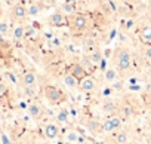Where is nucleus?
<instances>
[{"mask_svg": "<svg viewBox=\"0 0 151 144\" xmlns=\"http://www.w3.org/2000/svg\"><path fill=\"white\" fill-rule=\"evenodd\" d=\"M88 129H89L92 134L102 132V123H99L98 120H91V122L88 123Z\"/></svg>", "mask_w": 151, "mask_h": 144, "instance_id": "nucleus-18", "label": "nucleus"}, {"mask_svg": "<svg viewBox=\"0 0 151 144\" xmlns=\"http://www.w3.org/2000/svg\"><path fill=\"white\" fill-rule=\"evenodd\" d=\"M36 83H37V77L34 71H25L22 75V85L25 88H34Z\"/></svg>", "mask_w": 151, "mask_h": 144, "instance_id": "nucleus-7", "label": "nucleus"}, {"mask_svg": "<svg viewBox=\"0 0 151 144\" xmlns=\"http://www.w3.org/2000/svg\"><path fill=\"white\" fill-rule=\"evenodd\" d=\"M117 76H119V73H117V68H116V67H110V68H107V70H105V73H104V79H105V82H110V83H113L114 80H117Z\"/></svg>", "mask_w": 151, "mask_h": 144, "instance_id": "nucleus-11", "label": "nucleus"}, {"mask_svg": "<svg viewBox=\"0 0 151 144\" xmlns=\"http://www.w3.org/2000/svg\"><path fill=\"white\" fill-rule=\"evenodd\" d=\"M111 88H113V89H119V91H120V89L123 88V82H120V80H119V82H117V80H114V82L111 83Z\"/></svg>", "mask_w": 151, "mask_h": 144, "instance_id": "nucleus-27", "label": "nucleus"}, {"mask_svg": "<svg viewBox=\"0 0 151 144\" xmlns=\"http://www.w3.org/2000/svg\"><path fill=\"white\" fill-rule=\"evenodd\" d=\"M132 116H133V109H132L130 106H123V107H122V117L129 119V117H132Z\"/></svg>", "mask_w": 151, "mask_h": 144, "instance_id": "nucleus-21", "label": "nucleus"}, {"mask_svg": "<svg viewBox=\"0 0 151 144\" xmlns=\"http://www.w3.org/2000/svg\"><path fill=\"white\" fill-rule=\"evenodd\" d=\"M43 134H45V137L47 140H55L59 135V128L55 123H47L45 126V129H43Z\"/></svg>", "mask_w": 151, "mask_h": 144, "instance_id": "nucleus-8", "label": "nucleus"}, {"mask_svg": "<svg viewBox=\"0 0 151 144\" xmlns=\"http://www.w3.org/2000/svg\"><path fill=\"white\" fill-rule=\"evenodd\" d=\"M61 12H62V14H67V15H73V14H76L74 3L70 2V0H65V2H62V5H61Z\"/></svg>", "mask_w": 151, "mask_h": 144, "instance_id": "nucleus-13", "label": "nucleus"}, {"mask_svg": "<svg viewBox=\"0 0 151 144\" xmlns=\"http://www.w3.org/2000/svg\"><path fill=\"white\" fill-rule=\"evenodd\" d=\"M139 36L141 39L145 42V43H150L151 45V25H144L139 31Z\"/></svg>", "mask_w": 151, "mask_h": 144, "instance_id": "nucleus-16", "label": "nucleus"}, {"mask_svg": "<svg viewBox=\"0 0 151 144\" xmlns=\"http://www.w3.org/2000/svg\"><path fill=\"white\" fill-rule=\"evenodd\" d=\"M52 43H53L55 46H61V40H59V39H56V37H55V39H52Z\"/></svg>", "mask_w": 151, "mask_h": 144, "instance_id": "nucleus-29", "label": "nucleus"}, {"mask_svg": "<svg viewBox=\"0 0 151 144\" xmlns=\"http://www.w3.org/2000/svg\"><path fill=\"white\" fill-rule=\"evenodd\" d=\"M27 9H28V17H37V15H40V12H42V6H40L37 2L28 3Z\"/></svg>", "mask_w": 151, "mask_h": 144, "instance_id": "nucleus-14", "label": "nucleus"}, {"mask_svg": "<svg viewBox=\"0 0 151 144\" xmlns=\"http://www.w3.org/2000/svg\"><path fill=\"white\" fill-rule=\"evenodd\" d=\"M116 110H117V104L114 101H111V100H108V101H105L102 104V111L107 113V114H113Z\"/></svg>", "mask_w": 151, "mask_h": 144, "instance_id": "nucleus-17", "label": "nucleus"}, {"mask_svg": "<svg viewBox=\"0 0 151 144\" xmlns=\"http://www.w3.org/2000/svg\"><path fill=\"white\" fill-rule=\"evenodd\" d=\"M70 24H71V28L76 30V31H86L88 27H89V21H88V17L83 15V14H73L70 17Z\"/></svg>", "mask_w": 151, "mask_h": 144, "instance_id": "nucleus-3", "label": "nucleus"}, {"mask_svg": "<svg viewBox=\"0 0 151 144\" xmlns=\"http://www.w3.org/2000/svg\"><path fill=\"white\" fill-rule=\"evenodd\" d=\"M114 128H113V123H111V119L108 117L104 123H102V132H113Z\"/></svg>", "mask_w": 151, "mask_h": 144, "instance_id": "nucleus-24", "label": "nucleus"}, {"mask_svg": "<svg viewBox=\"0 0 151 144\" xmlns=\"http://www.w3.org/2000/svg\"><path fill=\"white\" fill-rule=\"evenodd\" d=\"M9 33V24L6 21H0V36H6Z\"/></svg>", "mask_w": 151, "mask_h": 144, "instance_id": "nucleus-25", "label": "nucleus"}, {"mask_svg": "<svg viewBox=\"0 0 151 144\" xmlns=\"http://www.w3.org/2000/svg\"><path fill=\"white\" fill-rule=\"evenodd\" d=\"M0 17H2V8H0Z\"/></svg>", "mask_w": 151, "mask_h": 144, "instance_id": "nucleus-32", "label": "nucleus"}, {"mask_svg": "<svg viewBox=\"0 0 151 144\" xmlns=\"http://www.w3.org/2000/svg\"><path fill=\"white\" fill-rule=\"evenodd\" d=\"M110 119H111V123H113L114 131H117V129L122 128V117L120 116H111Z\"/></svg>", "mask_w": 151, "mask_h": 144, "instance_id": "nucleus-23", "label": "nucleus"}, {"mask_svg": "<svg viewBox=\"0 0 151 144\" xmlns=\"http://www.w3.org/2000/svg\"><path fill=\"white\" fill-rule=\"evenodd\" d=\"M70 73H71L74 77H77L79 80H82V79H85V77L88 76L86 68H85L82 64H79V62H76V64H73V65L70 67Z\"/></svg>", "mask_w": 151, "mask_h": 144, "instance_id": "nucleus-6", "label": "nucleus"}, {"mask_svg": "<svg viewBox=\"0 0 151 144\" xmlns=\"http://www.w3.org/2000/svg\"><path fill=\"white\" fill-rule=\"evenodd\" d=\"M11 15L17 21H24L28 17V9L24 3H15L11 9Z\"/></svg>", "mask_w": 151, "mask_h": 144, "instance_id": "nucleus-4", "label": "nucleus"}, {"mask_svg": "<svg viewBox=\"0 0 151 144\" xmlns=\"http://www.w3.org/2000/svg\"><path fill=\"white\" fill-rule=\"evenodd\" d=\"M91 61H92L93 64H98V62H101V61H102V58H101V54H99L98 51H96L95 54H92V55H91Z\"/></svg>", "mask_w": 151, "mask_h": 144, "instance_id": "nucleus-26", "label": "nucleus"}, {"mask_svg": "<svg viewBox=\"0 0 151 144\" xmlns=\"http://www.w3.org/2000/svg\"><path fill=\"white\" fill-rule=\"evenodd\" d=\"M65 140H67L68 143H79V141H80V137H79L77 131L70 129V131L65 134Z\"/></svg>", "mask_w": 151, "mask_h": 144, "instance_id": "nucleus-20", "label": "nucleus"}, {"mask_svg": "<svg viewBox=\"0 0 151 144\" xmlns=\"http://www.w3.org/2000/svg\"><path fill=\"white\" fill-rule=\"evenodd\" d=\"M114 140H116L117 144H127V143H129V135H127L124 131H119V132L116 134Z\"/></svg>", "mask_w": 151, "mask_h": 144, "instance_id": "nucleus-19", "label": "nucleus"}, {"mask_svg": "<svg viewBox=\"0 0 151 144\" xmlns=\"http://www.w3.org/2000/svg\"><path fill=\"white\" fill-rule=\"evenodd\" d=\"M12 37H14V40H22L25 37V27L24 25H15L14 31H12Z\"/></svg>", "mask_w": 151, "mask_h": 144, "instance_id": "nucleus-15", "label": "nucleus"}, {"mask_svg": "<svg viewBox=\"0 0 151 144\" xmlns=\"http://www.w3.org/2000/svg\"><path fill=\"white\" fill-rule=\"evenodd\" d=\"M43 92H45L46 100H47L49 103H52V104H59V103H62V101L65 100L64 92H62L59 88L53 86V85H47V86H45Z\"/></svg>", "mask_w": 151, "mask_h": 144, "instance_id": "nucleus-2", "label": "nucleus"}, {"mask_svg": "<svg viewBox=\"0 0 151 144\" xmlns=\"http://www.w3.org/2000/svg\"><path fill=\"white\" fill-rule=\"evenodd\" d=\"M79 88H80V91H83V92H92V91H95V88H96V80H95L92 76H86L85 79L80 80Z\"/></svg>", "mask_w": 151, "mask_h": 144, "instance_id": "nucleus-5", "label": "nucleus"}, {"mask_svg": "<svg viewBox=\"0 0 151 144\" xmlns=\"http://www.w3.org/2000/svg\"><path fill=\"white\" fill-rule=\"evenodd\" d=\"M47 21H49V24L52 27H61V25L65 24V17H64L62 12H55V14H50L49 15V20Z\"/></svg>", "mask_w": 151, "mask_h": 144, "instance_id": "nucleus-9", "label": "nucleus"}, {"mask_svg": "<svg viewBox=\"0 0 151 144\" xmlns=\"http://www.w3.org/2000/svg\"><path fill=\"white\" fill-rule=\"evenodd\" d=\"M126 24H127V25H126V28H132V27H133V22H132V21H127Z\"/></svg>", "mask_w": 151, "mask_h": 144, "instance_id": "nucleus-30", "label": "nucleus"}, {"mask_svg": "<svg viewBox=\"0 0 151 144\" xmlns=\"http://www.w3.org/2000/svg\"><path fill=\"white\" fill-rule=\"evenodd\" d=\"M56 2H61L62 3V2H65V0H56Z\"/></svg>", "mask_w": 151, "mask_h": 144, "instance_id": "nucleus-31", "label": "nucleus"}, {"mask_svg": "<svg viewBox=\"0 0 151 144\" xmlns=\"http://www.w3.org/2000/svg\"><path fill=\"white\" fill-rule=\"evenodd\" d=\"M114 67L117 71H127L132 67V54L127 48H117L114 51Z\"/></svg>", "mask_w": 151, "mask_h": 144, "instance_id": "nucleus-1", "label": "nucleus"}, {"mask_svg": "<svg viewBox=\"0 0 151 144\" xmlns=\"http://www.w3.org/2000/svg\"><path fill=\"white\" fill-rule=\"evenodd\" d=\"M56 119H58L59 123H67V122H68V113H67L65 110H61V111H58Z\"/></svg>", "mask_w": 151, "mask_h": 144, "instance_id": "nucleus-22", "label": "nucleus"}, {"mask_svg": "<svg viewBox=\"0 0 151 144\" xmlns=\"http://www.w3.org/2000/svg\"><path fill=\"white\" fill-rule=\"evenodd\" d=\"M42 107L37 104V103H31L30 106H28V114L31 116V117H34V119H39L40 116H42Z\"/></svg>", "mask_w": 151, "mask_h": 144, "instance_id": "nucleus-12", "label": "nucleus"}, {"mask_svg": "<svg viewBox=\"0 0 151 144\" xmlns=\"http://www.w3.org/2000/svg\"><path fill=\"white\" fill-rule=\"evenodd\" d=\"M62 82H64V85H65L67 88H70V89H76V88L79 86V83H80V80H79L77 77H74L71 73L65 75V76L62 77Z\"/></svg>", "mask_w": 151, "mask_h": 144, "instance_id": "nucleus-10", "label": "nucleus"}, {"mask_svg": "<svg viewBox=\"0 0 151 144\" xmlns=\"http://www.w3.org/2000/svg\"><path fill=\"white\" fill-rule=\"evenodd\" d=\"M144 54H145V56H147V58H150V59H151V46L145 48V49H144Z\"/></svg>", "mask_w": 151, "mask_h": 144, "instance_id": "nucleus-28", "label": "nucleus"}]
</instances>
